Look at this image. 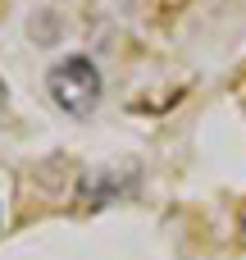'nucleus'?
I'll use <instances>...</instances> for the list:
<instances>
[{
    "mask_svg": "<svg viewBox=\"0 0 246 260\" xmlns=\"http://www.w3.org/2000/svg\"><path fill=\"white\" fill-rule=\"evenodd\" d=\"M46 91H50V101H55L64 114L87 119V114L100 105L105 82H100V69H96L87 55H68V59H59V64L46 73Z\"/></svg>",
    "mask_w": 246,
    "mask_h": 260,
    "instance_id": "nucleus-1",
    "label": "nucleus"
},
{
    "mask_svg": "<svg viewBox=\"0 0 246 260\" xmlns=\"http://www.w3.org/2000/svg\"><path fill=\"white\" fill-rule=\"evenodd\" d=\"M237 224H242V238H246V206H242V219H237Z\"/></svg>",
    "mask_w": 246,
    "mask_h": 260,
    "instance_id": "nucleus-2",
    "label": "nucleus"
},
{
    "mask_svg": "<svg viewBox=\"0 0 246 260\" xmlns=\"http://www.w3.org/2000/svg\"><path fill=\"white\" fill-rule=\"evenodd\" d=\"M0 105H5V82H0Z\"/></svg>",
    "mask_w": 246,
    "mask_h": 260,
    "instance_id": "nucleus-3",
    "label": "nucleus"
}]
</instances>
